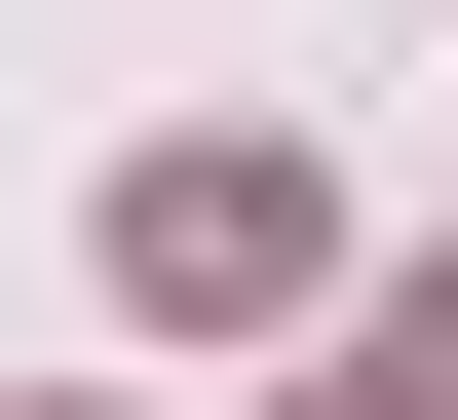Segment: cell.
Returning <instances> with one entry per match:
<instances>
[{"instance_id":"cell-1","label":"cell","mask_w":458,"mask_h":420,"mask_svg":"<svg viewBox=\"0 0 458 420\" xmlns=\"http://www.w3.org/2000/svg\"><path fill=\"white\" fill-rule=\"evenodd\" d=\"M114 306H153V344L344 306V192H306V153H114Z\"/></svg>"},{"instance_id":"cell-2","label":"cell","mask_w":458,"mask_h":420,"mask_svg":"<svg viewBox=\"0 0 458 420\" xmlns=\"http://www.w3.org/2000/svg\"><path fill=\"white\" fill-rule=\"evenodd\" d=\"M382 420H458V268H420V306H382Z\"/></svg>"}]
</instances>
